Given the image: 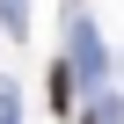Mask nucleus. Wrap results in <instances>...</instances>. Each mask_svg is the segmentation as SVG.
I'll return each mask as SVG.
<instances>
[{
    "mask_svg": "<svg viewBox=\"0 0 124 124\" xmlns=\"http://www.w3.org/2000/svg\"><path fill=\"white\" fill-rule=\"evenodd\" d=\"M51 109H73V73L51 66Z\"/></svg>",
    "mask_w": 124,
    "mask_h": 124,
    "instance_id": "obj_1",
    "label": "nucleus"
}]
</instances>
